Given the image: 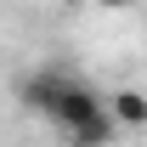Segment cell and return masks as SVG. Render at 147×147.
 <instances>
[{
  "instance_id": "obj_2",
  "label": "cell",
  "mask_w": 147,
  "mask_h": 147,
  "mask_svg": "<svg viewBox=\"0 0 147 147\" xmlns=\"http://www.w3.org/2000/svg\"><path fill=\"white\" fill-rule=\"evenodd\" d=\"M102 102H108V113H113L119 130H142L147 125V96L142 91H113V96H102Z\"/></svg>"
},
{
  "instance_id": "obj_1",
  "label": "cell",
  "mask_w": 147,
  "mask_h": 147,
  "mask_svg": "<svg viewBox=\"0 0 147 147\" xmlns=\"http://www.w3.org/2000/svg\"><path fill=\"white\" fill-rule=\"evenodd\" d=\"M62 91H68V74H28V79L17 85L23 108H28V113H45V119L57 113V102H62Z\"/></svg>"
},
{
  "instance_id": "obj_3",
  "label": "cell",
  "mask_w": 147,
  "mask_h": 147,
  "mask_svg": "<svg viewBox=\"0 0 147 147\" xmlns=\"http://www.w3.org/2000/svg\"><path fill=\"white\" fill-rule=\"evenodd\" d=\"M91 6H102V11H125V6H136V0H91Z\"/></svg>"
}]
</instances>
